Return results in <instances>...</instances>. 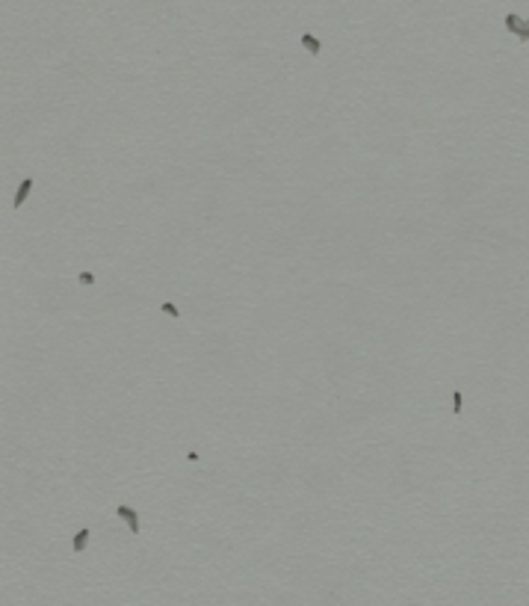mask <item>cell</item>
Here are the masks:
<instances>
[{
  "label": "cell",
  "mask_w": 529,
  "mask_h": 606,
  "mask_svg": "<svg viewBox=\"0 0 529 606\" xmlns=\"http://www.w3.org/2000/svg\"><path fill=\"white\" fill-rule=\"evenodd\" d=\"M116 512H118V518H124V521H127L130 532H133V535H139V518H136V512H133L130 506H118Z\"/></svg>",
  "instance_id": "obj_1"
},
{
  "label": "cell",
  "mask_w": 529,
  "mask_h": 606,
  "mask_svg": "<svg viewBox=\"0 0 529 606\" xmlns=\"http://www.w3.org/2000/svg\"><path fill=\"white\" fill-rule=\"evenodd\" d=\"M453 405H455V414H461V393L458 390L453 393Z\"/></svg>",
  "instance_id": "obj_7"
},
{
  "label": "cell",
  "mask_w": 529,
  "mask_h": 606,
  "mask_svg": "<svg viewBox=\"0 0 529 606\" xmlns=\"http://www.w3.org/2000/svg\"><path fill=\"white\" fill-rule=\"evenodd\" d=\"M30 189H33V178H24V181H21V186H18V192H15V198H12V207H21V204L27 201Z\"/></svg>",
  "instance_id": "obj_2"
},
{
  "label": "cell",
  "mask_w": 529,
  "mask_h": 606,
  "mask_svg": "<svg viewBox=\"0 0 529 606\" xmlns=\"http://www.w3.org/2000/svg\"><path fill=\"white\" fill-rule=\"evenodd\" d=\"M506 27H509V30H518V15H509V18H506Z\"/></svg>",
  "instance_id": "obj_8"
},
{
  "label": "cell",
  "mask_w": 529,
  "mask_h": 606,
  "mask_svg": "<svg viewBox=\"0 0 529 606\" xmlns=\"http://www.w3.org/2000/svg\"><path fill=\"white\" fill-rule=\"evenodd\" d=\"M521 33V39H529V27H524V30H518Z\"/></svg>",
  "instance_id": "obj_9"
},
{
  "label": "cell",
  "mask_w": 529,
  "mask_h": 606,
  "mask_svg": "<svg viewBox=\"0 0 529 606\" xmlns=\"http://www.w3.org/2000/svg\"><path fill=\"white\" fill-rule=\"evenodd\" d=\"M163 313H169V316H175V319L180 316V310H177V307H175L172 302H163Z\"/></svg>",
  "instance_id": "obj_5"
},
{
  "label": "cell",
  "mask_w": 529,
  "mask_h": 606,
  "mask_svg": "<svg viewBox=\"0 0 529 606\" xmlns=\"http://www.w3.org/2000/svg\"><path fill=\"white\" fill-rule=\"evenodd\" d=\"M80 284H95V275L92 272H80Z\"/></svg>",
  "instance_id": "obj_6"
},
{
  "label": "cell",
  "mask_w": 529,
  "mask_h": 606,
  "mask_svg": "<svg viewBox=\"0 0 529 606\" xmlns=\"http://www.w3.org/2000/svg\"><path fill=\"white\" fill-rule=\"evenodd\" d=\"M302 45H304L310 54H319V51H322V42H319L316 36H310V33H304V36H302Z\"/></svg>",
  "instance_id": "obj_3"
},
{
  "label": "cell",
  "mask_w": 529,
  "mask_h": 606,
  "mask_svg": "<svg viewBox=\"0 0 529 606\" xmlns=\"http://www.w3.org/2000/svg\"><path fill=\"white\" fill-rule=\"evenodd\" d=\"M86 544H89V530H80V532L74 535V553L86 550Z\"/></svg>",
  "instance_id": "obj_4"
}]
</instances>
